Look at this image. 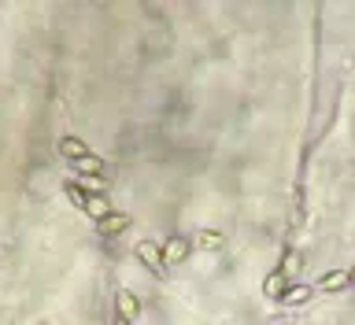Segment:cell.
<instances>
[{"mask_svg":"<svg viewBox=\"0 0 355 325\" xmlns=\"http://www.w3.org/2000/svg\"><path fill=\"white\" fill-rule=\"evenodd\" d=\"M130 225H134V219H130V214L115 211V214H107V219H100V222H96V233H100V236H118L122 230H130Z\"/></svg>","mask_w":355,"mask_h":325,"instance_id":"8992f818","label":"cell"},{"mask_svg":"<svg viewBox=\"0 0 355 325\" xmlns=\"http://www.w3.org/2000/svg\"><path fill=\"white\" fill-rule=\"evenodd\" d=\"M134 255L141 259L145 266H152L156 277H167V263H163V248H159L156 241H137L134 244Z\"/></svg>","mask_w":355,"mask_h":325,"instance_id":"6da1fadb","label":"cell"},{"mask_svg":"<svg viewBox=\"0 0 355 325\" xmlns=\"http://www.w3.org/2000/svg\"><path fill=\"white\" fill-rule=\"evenodd\" d=\"M74 170H78L82 178H89V174H104V170H107V162H104L100 156H89V159L74 162Z\"/></svg>","mask_w":355,"mask_h":325,"instance_id":"52a82bcc","label":"cell"},{"mask_svg":"<svg viewBox=\"0 0 355 325\" xmlns=\"http://www.w3.org/2000/svg\"><path fill=\"white\" fill-rule=\"evenodd\" d=\"M192 248H222V236H219V233L200 230L197 236H192Z\"/></svg>","mask_w":355,"mask_h":325,"instance_id":"9c48e42d","label":"cell"},{"mask_svg":"<svg viewBox=\"0 0 355 325\" xmlns=\"http://www.w3.org/2000/svg\"><path fill=\"white\" fill-rule=\"evenodd\" d=\"M118 207L111 200H107V192H89V200H85V214H89L93 222H100V219H107V214H115Z\"/></svg>","mask_w":355,"mask_h":325,"instance_id":"5b68a950","label":"cell"},{"mask_svg":"<svg viewBox=\"0 0 355 325\" xmlns=\"http://www.w3.org/2000/svg\"><path fill=\"white\" fill-rule=\"evenodd\" d=\"M159 248H163V263L167 266H178V263H185V259H189L192 241H189V236H170V241L159 244Z\"/></svg>","mask_w":355,"mask_h":325,"instance_id":"3957f363","label":"cell"},{"mask_svg":"<svg viewBox=\"0 0 355 325\" xmlns=\"http://www.w3.org/2000/svg\"><path fill=\"white\" fill-rule=\"evenodd\" d=\"M63 189H67V196H71V203H74V207H82V211H85V200H89V192L82 189V181H78V178H71Z\"/></svg>","mask_w":355,"mask_h":325,"instance_id":"ba28073f","label":"cell"},{"mask_svg":"<svg viewBox=\"0 0 355 325\" xmlns=\"http://www.w3.org/2000/svg\"><path fill=\"white\" fill-rule=\"evenodd\" d=\"M111 325H137V322H130V318H118V314H115V322Z\"/></svg>","mask_w":355,"mask_h":325,"instance_id":"30bf717a","label":"cell"},{"mask_svg":"<svg viewBox=\"0 0 355 325\" xmlns=\"http://www.w3.org/2000/svg\"><path fill=\"white\" fill-rule=\"evenodd\" d=\"M37 325H52V322H37Z\"/></svg>","mask_w":355,"mask_h":325,"instance_id":"8fae6325","label":"cell"},{"mask_svg":"<svg viewBox=\"0 0 355 325\" xmlns=\"http://www.w3.org/2000/svg\"><path fill=\"white\" fill-rule=\"evenodd\" d=\"M141 310H145V303H141V296H137V292L118 288V296H115V314H118V318L137 322V318H141Z\"/></svg>","mask_w":355,"mask_h":325,"instance_id":"7a4b0ae2","label":"cell"},{"mask_svg":"<svg viewBox=\"0 0 355 325\" xmlns=\"http://www.w3.org/2000/svg\"><path fill=\"white\" fill-rule=\"evenodd\" d=\"M60 156L63 159H71V162H82V159H89L93 156V148L89 145H85V140L82 137H60Z\"/></svg>","mask_w":355,"mask_h":325,"instance_id":"277c9868","label":"cell"}]
</instances>
